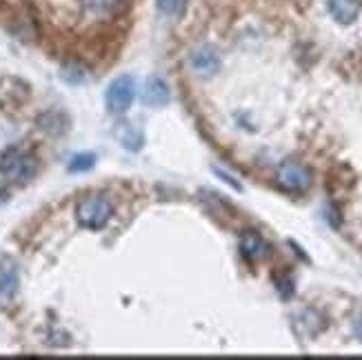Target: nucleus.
Segmentation results:
<instances>
[{"label": "nucleus", "instance_id": "obj_1", "mask_svg": "<svg viewBox=\"0 0 362 360\" xmlns=\"http://www.w3.org/2000/svg\"><path fill=\"white\" fill-rule=\"evenodd\" d=\"M112 216H114V205L103 194H89L78 200L76 205V221L83 229L100 231L112 221Z\"/></svg>", "mask_w": 362, "mask_h": 360}, {"label": "nucleus", "instance_id": "obj_2", "mask_svg": "<svg viewBox=\"0 0 362 360\" xmlns=\"http://www.w3.org/2000/svg\"><path fill=\"white\" fill-rule=\"evenodd\" d=\"M36 156L21 145H11L0 156V174L11 182H27L36 174Z\"/></svg>", "mask_w": 362, "mask_h": 360}, {"label": "nucleus", "instance_id": "obj_3", "mask_svg": "<svg viewBox=\"0 0 362 360\" xmlns=\"http://www.w3.org/2000/svg\"><path fill=\"white\" fill-rule=\"evenodd\" d=\"M136 98V83L132 76H118L109 83L105 91V105L112 114H124L129 112Z\"/></svg>", "mask_w": 362, "mask_h": 360}, {"label": "nucleus", "instance_id": "obj_4", "mask_svg": "<svg viewBox=\"0 0 362 360\" xmlns=\"http://www.w3.org/2000/svg\"><path fill=\"white\" fill-rule=\"evenodd\" d=\"M276 182L280 190H285L289 194H305L311 185V171L300 165V163H282L278 167Z\"/></svg>", "mask_w": 362, "mask_h": 360}, {"label": "nucleus", "instance_id": "obj_5", "mask_svg": "<svg viewBox=\"0 0 362 360\" xmlns=\"http://www.w3.org/2000/svg\"><path fill=\"white\" fill-rule=\"evenodd\" d=\"M21 287V272L11 256L0 258V305L7 307L13 303Z\"/></svg>", "mask_w": 362, "mask_h": 360}, {"label": "nucleus", "instance_id": "obj_6", "mask_svg": "<svg viewBox=\"0 0 362 360\" xmlns=\"http://www.w3.org/2000/svg\"><path fill=\"white\" fill-rule=\"evenodd\" d=\"M189 62H192V69L202 76V78H211L214 74H218L220 69V54L216 52V47L211 45H200L189 56Z\"/></svg>", "mask_w": 362, "mask_h": 360}, {"label": "nucleus", "instance_id": "obj_7", "mask_svg": "<svg viewBox=\"0 0 362 360\" xmlns=\"http://www.w3.org/2000/svg\"><path fill=\"white\" fill-rule=\"evenodd\" d=\"M272 252L269 243H267L258 231H245L240 238V254L247 262H256L267 258Z\"/></svg>", "mask_w": 362, "mask_h": 360}, {"label": "nucleus", "instance_id": "obj_8", "mask_svg": "<svg viewBox=\"0 0 362 360\" xmlns=\"http://www.w3.org/2000/svg\"><path fill=\"white\" fill-rule=\"evenodd\" d=\"M124 5H127V0H85L83 9L93 21H107L118 16Z\"/></svg>", "mask_w": 362, "mask_h": 360}, {"label": "nucleus", "instance_id": "obj_9", "mask_svg": "<svg viewBox=\"0 0 362 360\" xmlns=\"http://www.w3.org/2000/svg\"><path fill=\"white\" fill-rule=\"evenodd\" d=\"M143 100L149 107H165V105H169V100H171L169 85L163 81L160 76L147 78V83L143 87Z\"/></svg>", "mask_w": 362, "mask_h": 360}, {"label": "nucleus", "instance_id": "obj_10", "mask_svg": "<svg viewBox=\"0 0 362 360\" xmlns=\"http://www.w3.org/2000/svg\"><path fill=\"white\" fill-rule=\"evenodd\" d=\"M327 9L338 25H354L360 16V7L354 0H327Z\"/></svg>", "mask_w": 362, "mask_h": 360}, {"label": "nucleus", "instance_id": "obj_11", "mask_svg": "<svg viewBox=\"0 0 362 360\" xmlns=\"http://www.w3.org/2000/svg\"><path fill=\"white\" fill-rule=\"evenodd\" d=\"M93 167H96V153L83 151V153L71 156L67 171H69V174H85V171H91Z\"/></svg>", "mask_w": 362, "mask_h": 360}, {"label": "nucleus", "instance_id": "obj_12", "mask_svg": "<svg viewBox=\"0 0 362 360\" xmlns=\"http://www.w3.org/2000/svg\"><path fill=\"white\" fill-rule=\"evenodd\" d=\"M60 76H62V81H67L69 85H78L87 78V71L83 65H78V62H67V65H62Z\"/></svg>", "mask_w": 362, "mask_h": 360}, {"label": "nucleus", "instance_id": "obj_13", "mask_svg": "<svg viewBox=\"0 0 362 360\" xmlns=\"http://www.w3.org/2000/svg\"><path fill=\"white\" fill-rule=\"evenodd\" d=\"M156 5L165 16H171V18H180L187 9V0H156Z\"/></svg>", "mask_w": 362, "mask_h": 360}, {"label": "nucleus", "instance_id": "obj_14", "mask_svg": "<svg viewBox=\"0 0 362 360\" xmlns=\"http://www.w3.org/2000/svg\"><path fill=\"white\" fill-rule=\"evenodd\" d=\"M122 147L129 149V151H138L140 147H143V134H140L138 129H127L122 134Z\"/></svg>", "mask_w": 362, "mask_h": 360}, {"label": "nucleus", "instance_id": "obj_15", "mask_svg": "<svg viewBox=\"0 0 362 360\" xmlns=\"http://www.w3.org/2000/svg\"><path fill=\"white\" fill-rule=\"evenodd\" d=\"M276 289H278V294L282 296V298L289 301L293 296V291H296V285H293V280L289 276H276Z\"/></svg>", "mask_w": 362, "mask_h": 360}, {"label": "nucleus", "instance_id": "obj_16", "mask_svg": "<svg viewBox=\"0 0 362 360\" xmlns=\"http://www.w3.org/2000/svg\"><path fill=\"white\" fill-rule=\"evenodd\" d=\"M216 174H218L220 178H223V180H227V182H229V185L233 187V190H238V192L243 190V185H240L238 180H233V178H231L229 174H225V171H223V169H218V167H216Z\"/></svg>", "mask_w": 362, "mask_h": 360}, {"label": "nucleus", "instance_id": "obj_17", "mask_svg": "<svg viewBox=\"0 0 362 360\" xmlns=\"http://www.w3.org/2000/svg\"><path fill=\"white\" fill-rule=\"evenodd\" d=\"M354 330H356V334H358V338L362 340V318H358V323L354 325Z\"/></svg>", "mask_w": 362, "mask_h": 360}]
</instances>
